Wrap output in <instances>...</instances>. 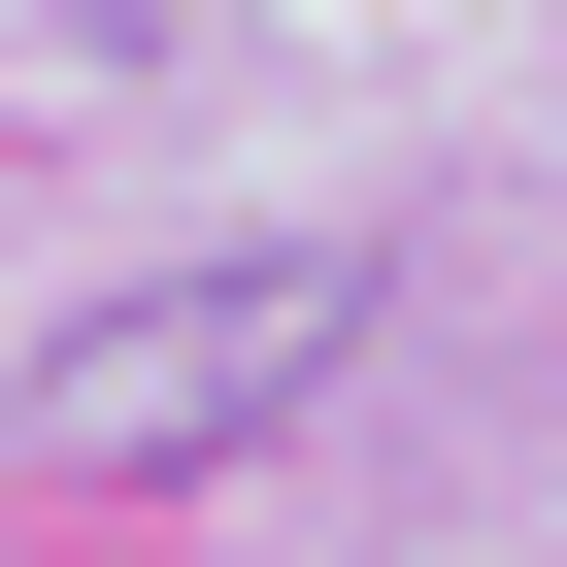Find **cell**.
Segmentation results:
<instances>
[{
  "instance_id": "6da1fadb",
  "label": "cell",
  "mask_w": 567,
  "mask_h": 567,
  "mask_svg": "<svg viewBox=\"0 0 567 567\" xmlns=\"http://www.w3.org/2000/svg\"><path fill=\"white\" fill-rule=\"evenodd\" d=\"M334 334H368V267H334V234H301V267H167V301H101V334L34 368V467H68V501H134V467H234V434L301 401Z\"/></svg>"
}]
</instances>
